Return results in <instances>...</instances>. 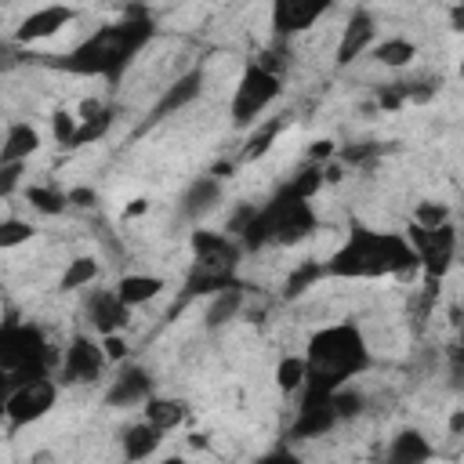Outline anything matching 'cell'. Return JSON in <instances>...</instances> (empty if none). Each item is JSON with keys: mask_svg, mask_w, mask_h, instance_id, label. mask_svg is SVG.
<instances>
[{"mask_svg": "<svg viewBox=\"0 0 464 464\" xmlns=\"http://www.w3.org/2000/svg\"><path fill=\"white\" fill-rule=\"evenodd\" d=\"M330 11L326 0H276L272 4V29L276 36H294L301 29H308L315 18H323Z\"/></svg>", "mask_w": 464, "mask_h": 464, "instance_id": "8fae6325", "label": "cell"}, {"mask_svg": "<svg viewBox=\"0 0 464 464\" xmlns=\"http://www.w3.org/2000/svg\"><path fill=\"white\" fill-rule=\"evenodd\" d=\"M330 406H334V417L337 420H344V417H359L362 413V395L355 392V388H337V392H330Z\"/></svg>", "mask_w": 464, "mask_h": 464, "instance_id": "836d02e7", "label": "cell"}, {"mask_svg": "<svg viewBox=\"0 0 464 464\" xmlns=\"http://www.w3.org/2000/svg\"><path fill=\"white\" fill-rule=\"evenodd\" d=\"M450 25H453L457 33L464 29V4H453V7H450Z\"/></svg>", "mask_w": 464, "mask_h": 464, "instance_id": "b9f144b4", "label": "cell"}, {"mask_svg": "<svg viewBox=\"0 0 464 464\" xmlns=\"http://www.w3.org/2000/svg\"><path fill=\"white\" fill-rule=\"evenodd\" d=\"M373 58L381 65H388V69H402V65H410L417 58V44L406 40V36H388V40L373 44Z\"/></svg>", "mask_w": 464, "mask_h": 464, "instance_id": "cb8c5ba5", "label": "cell"}, {"mask_svg": "<svg viewBox=\"0 0 464 464\" xmlns=\"http://www.w3.org/2000/svg\"><path fill=\"white\" fill-rule=\"evenodd\" d=\"M109 109H98L94 116H83V120H76V134H72V145L69 149H80V145H91V141H98L105 130H109Z\"/></svg>", "mask_w": 464, "mask_h": 464, "instance_id": "4dcf8cb0", "label": "cell"}, {"mask_svg": "<svg viewBox=\"0 0 464 464\" xmlns=\"http://www.w3.org/2000/svg\"><path fill=\"white\" fill-rule=\"evenodd\" d=\"M185 417H188V406L181 399H160V395H149L145 399V420L152 428H160L163 435L174 431L178 424H185Z\"/></svg>", "mask_w": 464, "mask_h": 464, "instance_id": "603a6c76", "label": "cell"}, {"mask_svg": "<svg viewBox=\"0 0 464 464\" xmlns=\"http://www.w3.org/2000/svg\"><path fill=\"white\" fill-rule=\"evenodd\" d=\"M304 377H308V366H304V355H286L279 359L276 366V388L279 392H301L304 388Z\"/></svg>", "mask_w": 464, "mask_h": 464, "instance_id": "f1b7e54d", "label": "cell"}, {"mask_svg": "<svg viewBox=\"0 0 464 464\" xmlns=\"http://www.w3.org/2000/svg\"><path fill=\"white\" fill-rule=\"evenodd\" d=\"M160 442H163V431L152 428L149 420H138V424L123 428V435H120V446H123V460H127V464L149 460V457L160 450Z\"/></svg>", "mask_w": 464, "mask_h": 464, "instance_id": "2e32d148", "label": "cell"}, {"mask_svg": "<svg viewBox=\"0 0 464 464\" xmlns=\"http://www.w3.org/2000/svg\"><path fill=\"white\" fill-rule=\"evenodd\" d=\"M460 428H464V413L457 410V413L450 417V435H460Z\"/></svg>", "mask_w": 464, "mask_h": 464, "instance_id": "ee69618b", "label": "cell"}, {"mask_svg": "<svg viewBox=\"0 0 464 464\" xmlns=\"http://www.w3.org/2000/svg\"><path fill=\"white\" fill-rule=\"evenodd\" d=\"M40 149V130L33 123H11L0 145V163H25Z\"/></svg>", "mask_w": 464, "mask_h": 464, "instance_id": "44dd1931", "label": "cell"}, {"mask_svg": "<svg viewBox=\"0 0 464 464\" xmlns=\"http://www.w3.org/2000/svg\"><path fill=\"white\" fill-rule=\"evenodd\" d=\"M18 388V381L11 377V373H4L0 370V420H4V406H7V399H11V392Z\"/></svg>", "mask_w": 464, "mask_h": 464, "instance_id": "f35d334b", "label": "cell"}, {"mask_svg": "<svg viewBox=\"0 0 464 464\" xmlns=\"http://www.w3.org/2000/svg\"><path fill=\"white\" fill-rule=\"evenodd\" d=\"M257 214H261L268 236H272V243H283V246H294V243L308 239V236L315 232V225H319L312 203L294 199V196L286 192V185H283L268 203H261Z\"/></svg>", "mask_w": 464, "mask_h": 464, "instance_id": "8992f818", "label": "cell"}, {"mask_svg": "<svg viewBox=\"0 0 464 464\" xmlns=\"http://www.w3.org/2000/svg\"><path fill=\"white\" fill-rule=\"evenodd\" d=\"M87 319L102 337H109V334H120L130 323V308L116 297V290H94L87 297Z\"/></svg>", "mask_w": 464, "mask_h": 464, "instance_id": "4fadbf2b", "label": "cell"}, {"mask_svg": "<svg viewBox=\"0 0 464 464\" xmlns=\"http://www.w3.org/2000/svg\"><path fill=\"white\" fill-rule=\"evenodd\" d=\"M33 232H36V228H33L29 221H22V218H4V221H0V250H14V246L29 243Z\"/></svg>", "mask_w": 464, "mask_h": 464, "instance_id": "d6a6232c", "label": "cell"}, {"mask_svg": "<svg viewBox=\"0 0 464 464\" xmlns=\"http://www.w3.org/2000/svg\"><path fill=\"white\" fill-rule=\"evenodd\" d=\"M279 130H283V123H279V120H268L265 127H257V130L250 134L246 149H243V160H257V156H265V152L272 149V141L279 138Z\"/></svg>", "mask_w": 464, "mask_h": 464, "instance_id": "1f68e13d", "label": "cell"}, {"mask_svg": "<svg viewBox=\"0 0 464 464\" xmlns=\"http://www.w3.org/2000/svg\"><path fill=\"white\" fill-rule=\"evenodd\" d=\"M105 370V355H102V344L91 341L87 334H76L65 352H62V370H58V381L62 384H91L98 381Z\"/></svg>", "mask_w": 464, "mask_h": 464, "instance_id": "9c48e42d", "label": "cell"}, {"mask_svg": "<svg viewBox=\"0 0 464 464\" xmlns=\"http://www.w3.org/2000/svg\"><path fill=\"white\" fill-rule=\"evenodd\" d=\"M377 44V25H373V14L366 7H355L348 14V25L341 33V44H337V65H352L362 51H370Z\"/></svg>", "mask_w": 464, "mask_h": 464, "instance_id": "7c38bea8", "label": "cell"}, {"mask_svg": "<svg viewBox=\"0 0 464 464\" xmlns=\"http://www.w3.org/2000/svg\"><path fill=\"white\" fill-rule=\"evenodd\" d=\"M51 134H54V141L58 145H72V134H76V116L72 112H65V109H58L54 116H51Z\"/></svg>", "mask_w": 464, "mask_h": 464, "instance_id": "e575fe53", "label": "cell"}, {"mask_svg": "<svg viewBox=\"0 0 464 464\" xmlns=\"http://www.w3.org/2000/svg\"><path fill=\"white\" fill-rule=\"evenodd\" d=\"M72 18H76V7H69V4L36 7V11H29V14L18 22L14 44H40V40H51V36H58Z\"/></svg>", "mask_w": 464, "mask_h": 464, "instance_id": "30bf717a", "label": "cell"}, {"mask_svg": "<svg viewBox=\"0 0 464 464\" xmlns=\"http://www.w3.org/2000/svg\"><path fill=\"white\" fill-rule=\"evenodd\" d=\"M22 170H25V163H0V199L22 185Z\"/></svg>", "mask_w": 464, "mask_h": 464, "instance_id": "d590c367", "label": "cell"}, {"mask_svg": "<svg viewBox=\"0 0 464 464\" xmlns=\"http://www.w3.org/2000/svg\"><path fill=\"white\" fill-rule=\"evenodd\" d=\"M33 464H51V453H47V450H44V453H36V457H33Z\"/></svg>", "mask_w": 464, "mask_h": 464, "instance_id": "f6af8a7d", "label": "cell"}, {"mask_svg": "<svg viewBox=\"0 0 464 464\" xmlns=\"http://www.w3.org/2000/svg\"><path fill=\"white\" fill-rule=\"evenodd\" d=\"M149 395H152V377H149V370L127 362V366L116 373L112 388L105 392V402H109V406H138V402H145Z\"/></svg>", "mask_w": 464, "mask_h": 464, "instance_id": "5bb4252c", "label": "cell"}, {"mask_svg": "<svg viewBox=\"0 0 464 464\" xmlns=\"http://www.w3.org/2000/svg\"><path fill=\"white\" fill-rule=\"evenodd\" d=\"M257 464H301V460H297V457H294L290 450H283V446H279V450H272V453H265V457H261Z\"/></svg>", "mask_w": 464, "mask_h": 464, "instance_id": "ab89813d", "label": "cell"}, {"mask_svg": "<svg viewBox=\"0 0 464 464\" xmlns=\"http://www.w3.org/2000/svg\"><path fill=\"white\" fill-rule=\"evenodd\" d=\"M145 210H149V199H145V196H138V199H130V207H127L123 214H127V218H138V214H145Z\"/></svg>", "mask_w": 464, "mask_h": 464, "instance_id": "7bdbcfd3", "label": "cell"}, {"mask_svg": "<svg viewBox=\"0 0 464 464\" xmlns=\"http://www.w3.org/2000/svg\"><path fill=\"white\" fill-rule=\"evenodd\" d=\"M304 366H308L304 402H319V399H330V392L344 388L355 373H362L370 366V348H366L359 326H352V323L323 326L308 341Z\"/></svg>", "mask_w": 464, "mask_h": 464, "instance_id": "7a4b0ae2", "label": "cell"}, {"mask_svg": "<svg viewBox=\"0 0 464 464\" xmlns=\"http://www.w3.org/2000/svg\"><path fill=\"white\" fill-rule=\"evenodd\" d=\"M152 36V18L145 7H127L120 22L98 29L80 47H72L58 65L80 76H120L138 47Z\"/></svg>", "mask_w": 464, "mask_h": 464, "instance_id": "3957f363", "label": "cell"}, {"mask_svg": "<svg viewBox=\"0 0 464 464\" xmlns=\"http://www.w3.org/2000/svg\"><path fill=\"white\" fill-rule=\"evenodd\" d=\"M308 156H312V163H319V167H323V163L334 156V141H315V145L308 149Z\"/></svg>", "mask_w": 464, "mask_h": 464, "instance_id": "60d3db41", "label": "cell"}, {"mask_svg": "<svg viewBox=\"0 0 464 464\" xmlns=\"http://www.w3.org/2000/svg\"><path fill=\"white\" fill-rule=\"evenodd\" d=\"M450 221H453V210H450L446 203H439V199H424V203H417V210H413V225L424 228V232H435V228H442V225H450Z\"/></svg>", "mask_w": 464, "mask_h": 464, "instance_id": "f546056e", "label": "cell"}, {"mask_svg": "<svg viewBox=\"0 0 464 464\" xmlns=\"http://www.w3.org/2000/svg\"><path fill=\"white\" fill-rule=\"evenodd\" d=\"M192 250H196V261H192L188 279H185V294L188 297L218 294L225 286H236L239 246L232 243V236L199 228V232H192Z\"/></svg>", "mask_w": 464, "mask_h": 464, "instance_id": "277c9868", "label": "cell"}, {"mask_svg": "<svg viewBox=\"0 0 464 464\" xmlns=\"http://www.w3.org/2000/svg\"><path fill=\"white\" fill-rule=\"evenodd\" d=\"M94 279H98V261H94V257H72V261L65 265V272L58 276V290H62V294L87 290Z\"/></svg>", "mask_w": 464, "mask_h": 464, "instance_id": "484cf974", "label": "cell"}, {"mask_svg": "<svg viewBox=\"0 0 464 464\" xmlns=\"http://www.w3.org/2000/svg\"><path fill=\"white\" fill-rule=\"evenodd\" d=\"M98 344H102V355H105V362H120V359L127 355V341H123L120 334H109V337H102Z\"/></svg>", "mask_w": 464, "mask_h": 464, "instance_id": "8d00e7d4", "label": "cell"}, {"mask_svg": "<svg viewBox=\"0 0 464 464\" xmlns=\"http://www.w3.org/2000/svg\"><path fill=\"white\" fill-rule=\"evenodd\" d=\"M283 94V80L279 72L261 69L257 62H250L232 91V123L236 127H250L261 120V112H268V105Z\"/></svg>", "mask_w": 464, "mask_h": 464, "instance_id": "52a82bcc", "label": "cell"}, {"mask_svg": "<svg viewBox=\"0 0 464 464\" xmlns=\"http://www.w3.org/2000/svg\"><path fill=\"white\" fill-rule=\"evenodd\" d=\"M160 464H188V460H185V457H163Z\"/></svg>", "mask_w": 464, "mask_h": 464, "instance_id": "bcb514c9", "label": "cell"}, {"mask_svg": "<svg viewBox=\"0 0 464 464\" xmlns=\"http://www.w3.org/2000/svg\"><path fill=\"white\" fill-rule=\"evenodd\" d=\"M243 304H246V294H243L239 283H236V286H225V290H218V294H210V304H207V312H203V326H207V330H221L225 323H232V319L243 312Z\"/></svg>", "mask_w": 464, "mask_h": 464, "instance_id": "d6986e66", "label": "cell"}, {"mask_svg": "<svg viewBox=\"0 0 464 464\" xmlns=\"http://www.w3.org/2000/svg\"><path fill=\"white\" fill-rule=\"evenodd\" d=\"M334 424H337V417H334L330 399L301 402V413H297V420H294V428H290V439H312V435L330 431Z\"/></svg>", "mask_w": 464, "mask_h": 464, "instance_id": "ffe728a7", "label": "cell"}, {"mask_svg": "<svg viewBox=\"0 0 464 464\" xmlns=\"http://www.w3.org/2000/svg\"><path fill=\"white\" fill-rule=\"evenodd\" d=\"M431 453H435V450H431V442H428L424 431L402 428V431L392 439V446H388V464H428Z\"/></svg>", "mask_w": 464, "mask_h": 464, "instance_id": "ac0fdd59", "label": "cell"}, {"mask_svg": "<svg viewBox=\"0 0 464 464\" xmlns=\"http://www.w3.org/2000/svg\"><path fill=\"white\" fill-rule=\"evenodd\" d=\"M218 199H221V181H218L214 174H203V178H196V181L181 192V218L196 221V218H203L207 210H214Z\"/></svg>", "mask_w": 464, "mask_h": 464, "instance_id": "e0dca14e", "label": "cell"}, {"mask_svg": "<svg viewBox=\"0 0 464 464\" xmlns=\"http://www.w3.org/2000/svg\"><path fill=\"white\" fill-rule=\"evenodd\" d=\"M199 91H203V72L199 69H188V72H181L163 94H160V102L152 105V112H149V120L156 123V120H163V116H174L178 109H185V105H192L196 98H199Z\"/></svg>", "mask_w": 464, "mask_h": 464, "instance_id": "9a60e30c", "label": "cell"}, {"mask_svg": "<svg viewBox=\"0 0 464 464\" xmlns=\"http://www.w3.org/2000/svg\"><path fill=\"white\" fill-rule=\"evenodd\" d=\"M25 199H29V207H33L36 214H44V218H58V214L69 210V199H65V192H62L58 185H29V188H25Z\"/></svg>", "mask_w": 464, "mask_h": 464, "instance_id": "d4e9b609", "label": "cell"}, {"mask_svg": "<svg viewBox=\"0 0 464 464\" xmlns=\"http://www.w3.org/2000/svg\"><path fill=\"white\" fill-rule=\"evenodd\" d=\"M323 276H326V272H323L319 261H301V265L286 276V283H283V297H286V301H297V297L308 294Z\"/></svg>", "mask_w": 464, "mask_h": 464, "instance_id": "4316f807", "label": "cell"}, {"mask_svg": "<svg viewBox=\"0 0 464 464\" xmlns=\"http://www.w3.org/2000/svg\"><path fill=\"white\" fill-rule=\"evenodd\" d=\"M47 341L29 323H4L0 326V370L11 373L18 384L33 377H47Z\"/></svg>", "mask_w": 464, "mask_h": 464, "instance_id": "5b68a950", "label": "cell"}, {"mask_svg": "<svg viewBox=\"0 0 464 464\" xmlns=\"http://www.w3.org/2000/svg\"><path fill=\"white\" fill-rule=\"evenodd\" d=\"M54 395H58V388H54V381H51V377L22 381V384L11 392L7 406H4V420H7L11 428H25V424L40 420V417L54 406Z\"/></svg>", "mask_w": 464, "mask_h": 464, "instance_id": "ba28073f", "label": "cell"}, {"mask_svg": "<svg viewBox=\"0 0 464 464\" xmlns=\"http://www.w3.org/2000/svg\"><path fill=\"white\" fill-rule=\"evenodd\" d=\"M112 290H116V297H120L127 308H134V304L152 301V297L163 290V279H160V276H145V272H130V276H123Z\"/></svg>", "mask_w": 464, "mask_h": 464, "instance_id": "7402d4cb", "label": "cell"}, {"mask_svg": "<svg viewBox=\"0 0 464 464\" xmlns=\"http://www.w3.org/2000/svg\"><path fill=\"white\" fill-rule=\"evenodd\" d=\"M323 188V167L319 163H304L290 181H286V192L294 196V199H304V203H312V196Z\"/></svg>", "mask_w": 464, "mask_h": 464, "instance_id": "83f0119b", "label": "cell"}, {"mask_svg": "<svg viewBox=\"0 0 464 464\" xmlns=\"http://www.w3.org/2000/svg\"><path fill=\"white\" fill-rule=\"evenodd\" d=\"M65 199H69V207H91L94 203V188H83V185L80 188H69Z\"/></svg>", "mask_w": 464, "mask_h": 464, "instance_id": "74e56055", "label": "cell"}, {"mask_svg": "<svg viewBox=\"0 0 464 464\" xmlns=\"http://www.w3.org/2000/svg\"><path fill=\"white\" fill-rule=\"evenodd\" d=\"M417 254L399 232H377L366 225H352L348 239L334 250V257L323 265L326 276L337 279H381V276H413Z\"/></svg>", "mask_w": 464, "mask_h": 464, "instance_id": "6da1fadb", "label": "cell"}]
</instances>
